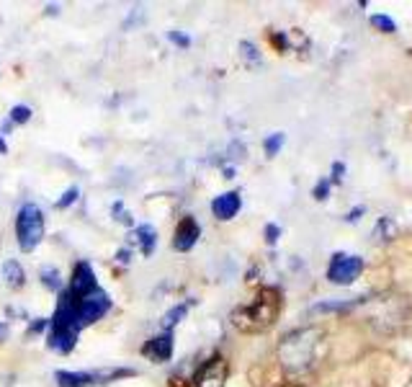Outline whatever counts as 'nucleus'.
I'll return each mask as SVG.
<instances>
[{
	"instance_id": "f257e3e1",
	"label": "nucleus",
	"mask_w": 412,
	"mask_h": 387,
	"mask_svg": "<svg viewBox=\"0 0 412 387\" xmlns=\"http://www.w3.org/2000/svg\"><path fill=\"white\" fill-rule=\"evenodd\" d=\"M278 307H281L278 292L263 290L250 305H245L234 312V325L243 328V331H263L268 325H274Z\"/></svg>"
},
{
	"instance_id": "f03ea898",
	"label": "nucleus",
	"mask_w": 412,
	"mask_h": 387,
	"mask_svg": "<svg viewBox=\"0 0 412 387\" xmlns=\"http://www.w3.org/2000/svg\"><path fill=\"white\" fill-rule=\"evenodd\" d=\"M77 333H80V325H77V318H75V302L70 300V294H62L52 318L49 349L60 351V354H70L77 344Z\"/></svg>"
},
{
	"instance_id": "7ed1b4c3",
	"label": "nucleus",
	"mask_w": 412,
	"mask_h": 387,
	"mask_svg": "<svg viewBox=\"0 0 412 387\" xmlns=\"http://www.w3.org/2000/svg\"><path fill=\"white\" fill-rule=\"evenodd\" d=\"M317 331H296L286 336L281 344V359L289 369H306L315 359V346H317Z\"/></svg>"
},
{
	"instance_id": "20e7f679",
	"label": "nucleus",
	"mask_w": 412,
	"mask_h": 387,
	"mask_svg": "<svg viewBox=\"0 0 412 387\" xmlns=\"http://www.w3.org/2000/svg\"><path fill=\"white\" fill-rule=\"evenodd\" d=\"M16 237H19L21 250H26V253H32L34 248L42 243L44 215L34 202H26V204L19 209V215H16Z\"/></svg>"
},
{
	"instance_id": "39448f33",
	"label": "nucleus",
	"mask_w": 412,
	"mask_h": 387,
	"mask_svg": "<svg viewBox=\"0 0 412 387\" xmlns=\"http://www.w3.org/2000/svg\"><path fill=\"white\" fill-rule=\"evenodd\" d=\"M132 369H95V372H64L60 369L54 379L60 387H93V385H106L114 382L119 377H129Z\"/></svg>"
},
{
	"instance_id": "423d86ee",
	"label": "nucleus",
	"mask_w": 412,
	"mask_h": 387,
	"mask_svg": "<svg viewBox=\"0 0 412 387\" xmlns=\"http://www.w3.org/2000/svg\"><path fill=\"white\" fill-rule=\"evenodd\" d=\"M70 300H73V297H70ZM73 302H75V318H77V325H80V328L101 320V318L111 310V297H108L104 290H95L90 292L88 297H83V300H73Z\"/></svg>"
},
{
	"instance_id": "0eeeda50",
	"label": "nucleus",
	"mask_w": 412,
	"mask_h": 387,
	"mask_svg": "<svg viewBox=\"0 0 412 387\" xmlns=\"http://www.w3.org/2000/svg\"><path fill=\"white\" fill-rule=\"evenodd\" d=\"M361 271H363V258L361 256L335 253V256L330 258L328 281L330 284H338V287H346V284H353V281L359 279Z\"/></svg>"
},
{
	"instance_id": "6e6552de",
	"label": "nucleus",
	"mask_w": 412,
	"mask_h": 387,
	"mask_svg": "<svg viewBox=\"0 0 412 387\" xmlns=\"http://www.w3.org/2000/svg\"><path fill=\"white\" fill-rule=\"evenodd\" d=\"M98 290V281H95V271L90 269L88 261H77L73 269V281H70V297L73 300H83L90 292Z\"/></svg>"
},
{
	"instance_id": "1a4fd4ad",
	"label": "nucleus",
	"mask_w": 412,
	"mask_h": 387,
	"mask_svg": "<svg viewBox=\"0 0 412 387\" xmlns=\"http://www.w3.org/2000/svg\"><path fill=\"white\" fill-rule=\"evenodd\" d=\"M201 237V227L193 217H183L175 227V237H173V248L175 250H191Z\"/></svg>"
},
{
	"instance_id": "9d476101",
	"label": "nucleus",
	"mask_w": 412,
	"mask_h": 387,
	"mask_svg": "<svg viewBox=\"0 0 412 387\" xmlns=\"http://www.w3.org/2000/svg\"><path fill=\"white\" fill-rule=\"evenodd\" d=\"M224 379H227V364L219 356H214L212 362H206L201 366L199 387H224Z\"/></svg>"
},
{
	"instance_id": "9b49d317",
	"label": "nucleus",
	"mask_w": 412,
	"mask_h": 387,
	"mask_svg": "<svg viewBox=\"0 0 412 387\" xmlns=\"http://www.w3.org/2000/svg\"><path fill=\"white\" fill-rule=\"evenodd\" d=\"M240 207H243V199H240V194L237 191H227V194H219L217 199L212 202V212L217 220H232L237 212H240Z\"/></svg>"
},
{
	"instance_id": "f8f14e48",
	"label": "nucleus",
	"mask_w": 412,
	"mask_h": 387,
	"mask_svg": "<svg viewBox=\"0 0 412 387\" xmlns=\"http://www.w3.org/2000/svg\"><path fill=\"white\" fill-rule=\"evenodd\" d=\"M145 356L152 359V362H168L170 356H173V336L162 333L149 338L147 346H145Z\"/></svg>"
},
{
	"instance_id": "ddd939ff",
	"label": "nucleus",
	"mask_w": 412,
	"mask_h": 387,
	"mask_svg": "<svg viewBox=\"0 0 412 387\" xmlns=\"http://www.w3.org/2000/svg\"><path fill=\"white\" fill-rule=\"evenodd\" d=\"M129 237H132V243L142 250V256H152V250L158 246V233H155L152 225H137Z\"/></svg>"
},
{
	"instance_id": "4468645a",
	"label": "nucleus",
	"mask_w": 412,
	"mask_h": 387,
	"mask_svg": "<svg viewBox=\"0 0 412 387\" xmlns=\"http://www.w3.org/2000/svg\"><path fill=\"white\" fill-rule=\"evenodd\" d=\"M3 277H5V281L11 284V287H23V281H26V274H23L21 263L19 261H13V258H8L5 263H3Z\"/></svg>"
},
{
	"instance_id": "2eb2a0df",
	"label": "nucleus",
	"mask_w": 412,
	"mask_h": 387,
	"mask_svg": "<svg viewBox=\"0 0 412 387\" xmlns=\"http://www.w3.org/2000/svg\"><path fill=\"white\" fill-rule=\"evenodd\" d=\"M186 312H189V302L175 305V307H170V310L162 315V328H165V333H170V328H173V325H178V322L186 318Z\"/></svg>"
},
{
	"instance_id": "dca6fc26",
	"label": "nucleus",
	"mask_w": 412,
	"mask_h": 387,
	"mask_svg": "<svg viewBox=\"0 0 412 387\" xmlns=\"http://www.w3.org/2000/svg\"><path fill=\"white\" fill-rule=\"evenodd\" d=\"M29 119H32V108L23 106V104H19V106H13L8 111V121H13V124H26Z\"/></svg>"
},
{
	"instance_id": "f3484780",
	"label": "nucleus",
	"mask_w": 412,
	"mask_h": 387,
	"mask_svg": "<svg viewBox=\"0 0 412 387\" xmlns=\"http://www.w3.org/2000/svg\"><path fill=\"white\" fill-rule=\"evenodd\" d=\"M371 23H374L376 29H381L384 34H394V32H397V23L391 21L389 16H381V13H374V16H371Z\"/></svg>"
},
{
	"instance_id": "a211bd4d",
	"label": "nucleus",
	"mask_w": 412,
	"mask_h": 387,
	"mask_svg": "<svg viewBox=\"0 0 412 387\" xmlns=\"http://www.w3.org/2000/svg\"><path fill=\"white\" fill-rule=\"evenodd\" d=\"M281 145H284V132H274V134H271V137L263 142L265 155H271V158H274L276 152L281 150Z\"/></svg>"
},
{
	"instance_id": "6ab92c4d",
	"label": "nucleus",
	"mask_w": 412,
	"mask_h": 387,
	"mask_svg": "<svg viewBox=\"0 0 412 387\" xmlns=\"http://www.w3.org/2000/svg\"><path fill=\"white\" fill-rule=\"evenodd\" d=\"M42 281H44V287H49V290H60V271H57V269H44L42 271Z\"/></svg>"
},
{
	"instance_id": "aec40b11",
	"label": "nucleus",
	"mask_w": 412,
	"mask_h": 387,
	"mask_svg": "<svg viewBox=\"0 0 412 387\" xmlns=\"http://www.w3.org/2000/svg\"><path fill=\"white\" fill-rule=\"evenodd\" d=\"M77 196H80V191H77V186H73V189H67L62 199L57 202V209H64V207H70L73 202H77Z\"/></svg>"
},
{
	"instance_id": "412c9836",
	"label": "nucleus",
	"mask_w": 412,
	"mask_h": 387,
	"mask_svg": "<svg viewBox=\"0 0 412 387\" xmlns=\"http://www.w3.org/2000/svg\"><path fill=\"white\" fill-rule=\"evenodd\" d=\"M240 52H243L245 60H250V62H260V54L255 52V47L250 42H240Z\"/></svg>"
},
{
	"instance_id": "4be33fe9",
	"label": "nucleus",
	"mask_w": 412,
	"mask_h": 387,
	"mask_svg": "<svg viewBox=\"0 0 412 387\" xmlns=\"http://www.w3.org/2000/svg\"><path fill=\"white\" fill-rule=\"evenodd\" d=\"M278 235H281L278 225H265V240H268V243H276V240H278Z\"/></svg>"
},
{
	"instance_id": "5701e85b",
	"label": "nucleus",
	"mask_w": 412,
	"mask_h": 387,
	"mask_svg": "<svg viewBox=\"0 0 412 387\" xmlns=\"http://www.w3.org/2000/svg\"><path fill=\"white\" fill-rule=\"evenodd\" d=\"M328 189H330V178H322V181L317 183V189H315V196H317V199H325V196H328Z\"/></svg>"
},
{
	"instance_id": "b1692460",
	"label": "nucleus",
	"mask_w": 412,
	"mask_h": 387,
	"mask_svg": "<svg viewBox=\"0 0 412 387\" xmlns=\"http://www.w3.org/2000/svg\"><path fill=\"white\" fill-rule=\"evenodd\" d=\"M114 217H119V220H121V222H132V220H129V215L127 212H124V204H121V202H117V204H114Z\"/></svg>"
},
{
	"instance_id": "393cba45",
	"label": "nucleus",
	"mask_w": 412,
	"mask_h": 387,
	"mask_svg": "<svg viewBox=\"0 0 412 387\" xmlns=\"http://www.w3.org/2000/svg\"><path fill=\"white\" fill-rule=\"evenodd\" d=\"M170 39H173L175 44H180V47H189L191 44L189 36H186V34H178V32H170Z\"/></svg>"
},
{
	"instance_id": "a878e982",
	"label": "nucleus",
	"mask_w": 412,
	"mask_h": 387,
	"mask_svg": "<svg viewBox=\"0 0 412 387\" xmlns=\"http://www.w3.org/2000/svg\"><path fill=\"white\" fill-rule=\"evenodd\" d=\"M332 171H335V181H340V178H343V171H346V168H343V163H335V168H332Z\"/></svg>"
},
{
	"instance_id": "bb28decb",
	"label": "nucleus",
	"mask_w": 412,
	"mask_h": 387,
	"mask_svg": "<svg viewBox=\"0 0 412 387\" xmlns=\"http://www.w3.org/2000/svg\"><path fill=\"white\" fill-rule=\"evenodd\" d=\"M361 212H363V209H361V207H359V209H353V212H348V217H346V220H348V222H356V220H359Z\"/></svg>"
},
{
	"instance_id": "cd10ccee",
	"label": "nucleus",
	"mask_w": 412,
	"mask_h": 387,
	"mask_svg": "<svg viewBox=\"0 0 412 387\" xmlns=\"http://www.w3.org/2000/svg\"><path fill=\"white\" fill-rule=\"evenodd\" d=\"M5 152H8V145H5V140L0 137V155H5Z\"/></svg>"
},
{
	"instance_id": "c85d7f7f",
	"label": "nucleus",
	"mask_w": 412,
	"mask_h": 387,
	"mask_svg": "<svg viewBox=\"0 0 412 387\" xmlns=\"http://www.w3.org/2000/svg\"><path fill=\"white\" fill-rule=\"evenodd\" d=\"M5 333H8V328H5V325H3V322H0V341H3V338H5Z\"/></svg>"
}]
</instances>
